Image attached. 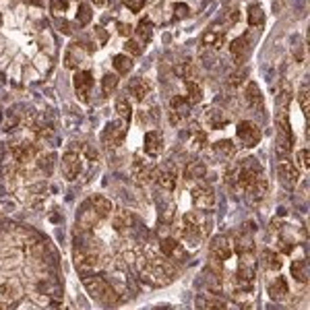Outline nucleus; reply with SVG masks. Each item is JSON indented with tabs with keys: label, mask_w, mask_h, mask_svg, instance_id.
<instances>
[{
	"label": "nucleus",
	"mask_w": 310,
	"mask_h": 310,
	"mask_svg": "<svg viewBox=\"0 0 310 310\" xmlns=\"http://www.w3.org/2000/svg\"><path fill=\"white\" fill-rule=\"evenodd\" d=\"M128 93L132 95L134 101H145V97L149 95V83L145 79H134L128 85Z\"/></svg>",
	"instance_id": "27"
},
{
	"label": "nucleus",
	"mask_w": 310,
	"mask_h": 310,
	"mask_svg": "<svg viewBox=\"0 0 310 310\" xmlns=\"http://www.w3.org/2000/svg\"><path fill=\"white\" fill-rule=\"evenodd\" d=\"M246 79H248L246 71H244V68H240V71H236V73H232V75H230V85H234V87H238V85L246 83Z\"/></svg>",
	"instance_id": "46"
},
{
	"label": "nucleus",
	"mask_w": 310,
	"mask_h": 310,
	"mask_svg": "<svg viewBox=\"0 0 310 310\" xmlns=\"http://www.w3.org/2000/svg\"><path fill=\"white\" fill-rule=\"evenodd\" d=\"M114 68H116L118 75H128L130 68H132V60L128 56H124V54H118L114 58Z\"/></svg>",
	"instance_id": "38"
},
{
	"label": "nucleus",
	"mask_w": 310,
	"mask_h": 310,
	"mask_svg": "<svg viewBox=\"0 0 310 310\" xmlns=\"http://www.w3.org/2000/svg\"><path fill=\"white\" fill-rule=\"evenodd\" d=\"M75 263H77V267H79V271L83 273H87V271H93L95 267H97V263H99V258H97V254L95 252H91V250H81L79 246H77V250H75Z\"/></svg>",
	"instance_id": "14"
},
{
	"label": "nucleus",
	"mask_w": 310,
	"mask_h": 310,
	"mask_svg": "<svg viewBox=\"0 0 310 310\" xmlns=\"http://www.w3.org/2000/svg\"><path fill=\"white\" fill-rule=\"evenodd\" d=\"M11 153H13V158H15V162H17V164L25 166V164H31V162H33V158H36V155H38V147L33 145L31 141H19L17 145H13Z\"/></svg>",
	"instance_id": "11"
},
{
	"label": "nucleus",
	"mask_w": 310,
	"mask_h": 310,
	"mask_svg": "<svg viewBox=\"0 0 310 310\" xmlns=\"http://www.w3.org/2000/svg\"><path fill=\"white\" fill-rule=\"evenodd\" d=\"M244 97H246V103L254 110H261L263 108V93L258 89V85L254 81H248L246 83V91H244Z\"/></svg>",
	"instance_id": "23"
},
{
	"label": "nucleus",
	"mask_w": 310,
	"mask_h": 310,
	"mask_svg": "<svg viewBox=\"0 0 310 310\" xmlns=\"http://www.w3.org/2000/svg\"><path fill=\"white\" fill-rule=\"evenodd\" d=\"M124 50L128 52V54H132V56H139L141 52H143V50H141V44L134 42V40H128V42L124 44Z\"/></svg>",
	"instance_id": "50"
},
{
	"label": "nucleus",
	"mask_w": 310,
	"mask_h": 310,
	"mask_svg": "<svg viewBox=\"0 0 310 310\" xmlns=\"http://www.w3.org/2000/svg\"><path fill=\"white\" fill-rule=\"evenodd\" d=\"M205 145H207V132L195 130V132H193V147H195V149H203Z\"/></svg>",
	"instance_id": "47"
},
{
	"label": "nucleus",
	"mask_w": 310,
	"mask_h": 310,
	"mask_svg": "<svg viewBox=\"0 0 310 310\" xmlns=\"http://www.w3.org/2000/svg\"><path fill=\"white\" fill-rule=\"evenodd\" d=\"M191 197H193L195 207H199L201 211H211L215 207V193L211 186H205V184L195 186L191 191Z\"/></svg>",
	"instance_id": "8"
},
{
	"label": "nucleus",
	"mask_w": 310,
	"mask_h": 310,
	"mask_svg": "<svg viewBox=\"0 0 310 310\" xmlns=\"http://www.w3.org/2000/svg\"><path fill=\"white\" fill-rule=\"evenodd\" d=\"M261 261H263V267L267 271H279L281 269V254L275 252V250H263Z\"/></svg>",
	"instance_id": "28"
},
{
	"label": "nucleus",
	"mask_w": 310,
	"mask_h": 310,
	"mask_svg": "<svg viewBox=\"0 0 310 310\" xmlns=\"http://www.w3.org/2000/svg\"><path fill=\"white\" fill-rule=\"evenodd\" d=\"M112 226H114V230H116L120 236H126V234H130V230L134 228V217H132V213H128V211H124V209H120V211H116V215H114V219H112Z\"/></svg>",
	"instance_id": "15"
},
{
	"label": "nucleus",
	"mask_w": 310,
	"mask_h": 310,
	"mask_svg": "<svg viewBox=\"0 0 310 310\" xmlns=\"http://www.w3.org/2000/svg\"><path fill=\"white\" fill-rule=\"evenodd\" d=\"M116 114L122 118V122H130V118H132V108H130V103H128V99H124V97H120V99H116Z\"/></svg>",
	"instance_id": "36"
},
{
	"label": "nucleus",
	"mask_w": 310,
	"mask_h": 310,
	"mask_svg": "<svg viewBox=\"0 0 310 310\" xmlns=\"http://www.w3.org/2000/svg\"><path fill=\"white\" fill-rule=\"evenodd\" d=\"M21 298V287L17 283H5L0 287V300H3L7 306H17Z\"/></svg>",
	"instance_id": "22"
},
{
	"label": "nucleus",
	"mask_w": 310,
	"mask_h": 310,
	"mask_svg": "<svg viewBox=\"0 0 310 310\" xmlns=\"http://www.w3.org/2000/svg\"><path fill=\"white\" fill-rule=\"evenodd\" d=\"M54 160H56L54 153H42L38 158V166L44 174H52V170H54Z\"/></svg>",
	"instance_id": "40"
},
{
	"label": "nucleus",
	"mask_w": 310,
	"mask_h": 310,
	"mask_svg": "<svg viewBox=\"0 0 310 310\" xmlns=\"http://www.w3.org/2000/svg\"><path fill=\"white\" fill-rule=\"evenodd\" d=\"M153 178H155V182H158V186L164 188V191H174L176 182H178V168L170 162L164 168L155 170L153 172Z\"/></svg>",
	"instance_id": "6"
},
{
	"label": "nucleus",
	"mask_w": 310,
	"mask_h": 310,
	"mask_svg": "<svg viewBox=\"0 0 310 310\" xmlns=\"http://www.w3.org/2000/svg\"><path fill=\"white\" fill-rule=\"evenodd\" d=\"M122 3H124V7H126L128 11H132V13H139V11L145 7L147 0H122Z\"/></svg>",
	"instance_id": "48"
},
{
	"label": "nucleus",
	"mask_w": 310,
	"mask_h": 310,
	"mask_svg": "<svg viewBox=\"0 0 310 310\" xmlns=\"http://www.w3.org/2000/svg\"><path fill=\"white\" fill-rule=\"evenodd\" d=\"M213 149H215V155H219V158H223V160H232L234 153H236V145L232 141H228V139L217 141L213 145Z\"/></svg>",
	"instance_id": "32"
},
{
	"label": "nucleus",
	"mask_w": 310,
	"mask_h": 310,
	"mask_svg": "<svg viewBox=\"0 0 310 310\" xmlns=\"http://www.w3.org/2000/svg\"><path fill=\"white\" fill-rule=\"evenodd\" d=\"M143 149L149 158H155V155H160L162 149H164V134L160 130H149L143 139Z\"/></svg>",
	"instance_id": "13"
},
{
	"label": "nucleus",
	"mask_w": 310,
	"mask_h": 310,
	"mask_svg": "<svg viewBox=\"0 0 310 310\" xmlns=\"http://www.w3.org/2000/svg\"><path fill=\"white\" fill-rule=\"evenodd\" d=\"M126 128L128 124L122 122V124H108L106 126V132H103V141H106V145L114 147V145H120L124 141V136H126Z\"/></svg>",
	"instance_id": "16"
},
{
	"label": "nucleus",
	"mask_w": 310,
	"mask_h": 310,
	"mask_svg": "<svg viewBox=\"0 0 310 310\" xmlns=\"http://www.w3.org/2000/svg\"><path fill=\"white\" fill-rule=\"evenodd\" d=\"M116 87H118V77L116 75H106V77L101 79V91H103V95H112L116 91Z\"/></svg>",
	"instance_id": "42"
},
{
	"label": "nucleus",
	"mask_w": 310,
	"mask_h": 310,
	"mask_svg": "<svg viewBox=\"0 0 310 310\" xmlns=\"http://www.w3.org/2000/svg\"><path fill=\"white\" fill-rule=\"evenodd\" d=\"M230 54H232V58H234L236 64H242L246 60V56H248V40L244 36L236 38L230 44Z\"/></svg>",
	"instance_id": "19"
},
{
	"label": "nucleus",
	"mask_w": 310,
	"mask_h": 310,
	"mask_svg": "<svg viewBox=\"0 0 310 310\" xmlns=\"http://www.w3.org/2000/svg\"><path fill=\"white\" fill-rule=\"evenodd\" d=\"M236 136H238L240 145L250 149V147H254L258 141H261V128H258L254 122H250V120H242V122L238 124V128H236Z\"/></svg>",
	"instance_id": "5"
},
{
	"label": "nucleus",
	"mask_w": 310,
	"mask_h": 310,
	"mask_svg": "<svg viewBox=\"0 0 310 310\" xmlns=\"http://www.w3.org/2000/svg\"><path fill=\"white\" fill-rule=\"evenodd\" d=\"M298 164H300L304 170L310 168V153H308V149H300V151H298Z\"/></svg>",
	"instance_id": "52"
},
{
	"label": "nucleus",
	"mask_w": 310,
	"mask_h": 310,
	"mask_svg": "<svg viewBox=\"0 0 310 310\" xmlns=\"http://www.w3.org/2000/svg\"><path fill=\"white\" fill-rule=\"evenodd\" d=\"M93 3H95L97 7H103V5H106V0H93Z\"/></svg>",
	"instance_id": "56"
},
{
	"label": "nucleus",
	"mask_w": 310,
	"mask_h": 310,
	"mask_svg": "<svg viewBox=\"0 0 310 310\" xmlns=\"http://www.w3.org/2000/svg\"><path fill=\"white\" fill-rule=\"evenodd\" d=\"M186 91H188L186 99H188V103H191V106H195V103H201V101H203V89H201V85H199L197 81L188 79V81H186Z\"/></svg>",
	"instance_id": "30"
},
{
	"label": "nucleus",
	"mask_w": 310,
	"mask_h": 310,
	"mask_svg": "<svg viewBox=\"0 0 310 310\" xmlns=\"http://www.w3.org/2000/svg\"><path fill=\"white\" fill-rule=\"evenodd\" d=\"M228 21H230L232 25L238 21V11H234V13H228Z\"/></svg>",
	"instance_id": "55"
},
{
	"label": "nucleus",
	"mask_w": 310,
	"mask_h": 310,
	"mask_svg": "<svg viewBox=\"0 0 310 310\" xmlns=\"http://www.w3.org/2000/svg\"><path fill=\"white\" fill-rule=\"evenodd\" d=\"M232 246H234V250L236 252H252V238H250V234L248 232H242V234H238L236 236V240L232 242Z\"/></svg>",
	"instance_id": "31"
},
{
	"label": "nucleus",
	"mask_w": 310,
	"mask_h": 310,
	"mask_svg": "<svg viewBox=\"0 0 310 310\" xmlns=\"http://www.w3.org/2000/svg\"><path fill=\"white\" fill-rule=\"evenodd\" d=\"M223 40H226V33H223L221 29H207V31L203 33V38H201L203 46L215 48V50L223 46Z\"/></svg>",
	"instance_id": "26"
},
{
	"label": "nucleus",
	"mask_w": 310,
	"mask_h": 310,
	"mask_svg": "<svg viewBox=\"0 0 310 310\" xmlns=\"http://www.w3.org/2000/svg\"><path fill=\"white\" fill-rule=\"evenodd\" d=\"M73 85H75L77 97L81 101H87L89 93H91V87H93V75L89 71H77L75 77H73Z\"/></svg>",
	"instance_id": "10"
},
{
	"label": "nucleus",
	"mask_w": 310,
	"mask_h": 310,
	"mask_svg": "<svg viewBox=\"0 0 310 310\" xmlns=\"http://www.w3.org/2000/svg\"><path fill=\"white\" fill-rule=\"evenodd\" d=\"M226 124H228V116L223 112H219V110L209 112V126L211 128H223Z\"/></svg>",
	"instance_id": "41"
},
{
	"label": "nucleus",
	"mask_w": 310,
	"mask_h": 310,
	"mask_svg": "<svg viewBox=\"0 0 310 310\" xmlns=\"http://www.w3.org/2000/svg\"><path fill=\"white\" fill-rule=\"evenodd\" d=\"M153 172H155V168L149 164V160L141 158V155H136L134 164H132V176L139 182H145V180H149L153 176Z\"/></svg>",
	"instance_id": "17"
},
{
	"label": "nucleus",
	"mask_w": 310,
	"mask_h": 310,
	"mask_svg": "<svg viewBox=\"0 0 310 310\" xmlns=\"http://www.w3.org/2000/svg\"><path fill=\"white\" fill-rule=\"evenodd\" d=\"M291 277H294L296 281H300V283L308 281V265H306L304 258H302V261L291 263Z\"/></svg>",
	"instance_id": "33"
},
{
	"label": "nucleus",
	"mask_w": 310,
	"mask_h": 310,
	"mask_svg": "<svg viewBox=\"0 0 310 310\" xmlns=\"http://www.w3.org/2000/svg\"><path fill=\"white\" fill-rule=\"evenodd\" d=\"M95 33H97V40H99V44H106V42H108V36H106V29H101V27H97V29H95Z\"/></svg>",
	"instance_id": "54"
},
{
	"label": "nucleus",
	"mask_w": 310,
	"mask_h": 310,
	"mask_svg": "<svg viewBox=\"0 0 310 310\" xmlns=\"http://www.w3.org/2000/svg\"><path fill=\"white\" fill-rule=\"evenodd\" d=\"M298 101H300V106H302L304 116H308V114H310V93H308V87H306V85H304V87L300 89V93H298Z\"/></svg>",
	"instance_id": "45"
},
{
	"label": "nucleus",
	"mask_w": 310,
	"mask_h": 310,
	"mask_svg": "<svg viewBox=\"0 0 310 310\" xmlns=\"http://www.w3.org/2000/svg\"><path fill=\"white\" fill-rule=\"evenodd\" d=\"M234 252V246H232V240L228 236H215L209 244V258L211 263H223L228 261Z\"/></svg>",
	"instance_id": "4"
},
{
	"label": "nucleus",
	"mask_w": 310,
	"mask_h": 310,
	"mask_svg": "<svg viewBox=\"0 0 310 310\" xmlns=\"http://www.w3.org/2000/svg\"><path fill=\"white\" fill-rule=\"evenodd\" d=\"M289 294V287H287V281L283 277H275L271 283H269V298L279 302V300H285Z\"/></svg>",
	"instance_id": "24"
},
{
	"label": "nucleus",
	"mask_w": 310,
	"mask_h": 310,
	"mask_svg": "<svg viewBox=\"0 0 310 310\" xmlns=\"http://www.w3.org/2000/svg\"><path fill=\"white\" fill-rule=\"evenodd\" d=\"M188 13H191L188 5H184V3H176L174 5V17H176V19H184V17H188Z\"/></svg>",
	"instance_id": "49"
},
{
	"label": "nucleus",
	"mask_w": 310,
	"mask_h": 310,
	"mask_svg": "<svg viewBox=\"0 0 310 310\" xmlns=\"http://www.w3.org/2000/svg\"><path fill=\"white\" fill-rule=\"evenodd\" d=\"M83 170V164H81V158H79V151L71 149L64 153L62 158V174L66 180H77V176L81 174Z\"/></svg>",
	"instance_id": "9"
},
{
	"label": "nucleus",
	"mask_w": 310,
	"mask_h": 310,
	"mask_svg": "<svg viewBox=\"0 0 310 310\" xmlns=\"http://www.w3.org/2000/svg\"><path fill=\"white\" fill-rule=\"evenodd\" d=\"M89 21H91V7H89L87 3H83V5H79V9H77V23L85 27Z\"/></svg>",
	"instance_id": "43"
},
{
	"label": "nucleus",
	"mask_w": 310,
	"mask_h": 310,
	"mask_svg": "<svg viewBox=\"0 0 310 310\" xmlns=\"http://www.w3.org/2000/svg\"><path fill=\"white\" fill-rule=\"evenodd\" d=\"M0 23H3V19H0Z\"/></svg>",
	"instance_id": "57"
},
{
	"label": "nucleus",
	"mask_w": 310,
	"mask_h": 310,
	"mask_svg": "<svg viewBox=\"0 0 310 310\" xmlns=\"http://www.w3.org/2000/svg\"><path fill=\"white\" fill-rule=\"evenodd\" d=\"M83 285L89 291L91 298H95L97 302H103L106 306H114L120 298L118 291L103 277H99V275H87V277H83Z\"/></svg>",
	"instance_id": "1"
},
{
	"label": "nucleus",
	"mask_w": 310,
	"mask_h": 310,
	"mask_svg": "<svg viewBox=\"0 0 310 310\" xmlns=\"http://www.w3.org/2000/svg\"><path fill=\"white\" fill-rule=\"evenodd\" d=\"M267 191H269V182H267V178H263L261 174H258V178L252 182V186L248 188L246 193H250L252 201H261V199L267 195Z\"/></svg>",
	"instance_id": "29"
},
{
	"label": "nucleus",
	"mask_w": 310,
	"mask_h": 310,
	"mask_svg": "<svg viewBox=\"0 0 310 310\" xmlns=\"http://www.w3.org/2000/svg\"><path fill=\"white\" fill-rule=\"evenodd\" d=\"M89 205H91V209L99 215V219L108 217V215L112 213V203H110L106 197H103V195H93L91 201H89Z\"/></svg>",
	"instance_id": "25"
},
{
	"label": "nucleus",
	"mask_w": 310,
	"mask_h": 310,
	"mask_svg": "<svg viewBox=\"0 0 310 310\" xmlns=\"http://www.w3.org/2000/svg\"><path fill=\"white\" fill-rule=\"evenodd\" d=\"M178 248H180V244H178V240H174V238L166 236V238L160 240V250H162L164 256H174L178 252Z\"/></svg>",
	"instance_id": "35"
},
{
	"label": "nucleus",
	"mask_w": 310,
	"mask_h": 310,
	"mask_svg": "<svg viewBox=\"0 0 310 310\" xmlns=\"http://www.w3.org/2000/svg\"><path fill=\"white\" fill-rule=\"evenodd\" d=\"M207 176V166L199 160H193L184 166V178L186 180H193V182H199Z\"/></svg>",
	"instance_id": "21"
},
{
	"label": "nucleus",
	"mask_w": 310,
	"mask_h": 310,
	"mask_svg": "<svg viewBox=\"0 0 310 310\" xmlns=\"http://www.w3.org/2000/svg\"><path fill=\"white\" fill-rule=\"evenodd\" d=\"M199 306L203 308H230L228 302H221L219 296H209V298H205V300H197Z\"/></svg>",
	"instance_id": "44"
},
{
	"label": "nucleus",
	"mask_w": 310,
	"mask_h": 310,
	"mask_svg": "<svg viewBox=\"0 0 310 310\" xmlns=\"http://www.w3.org/2000/svg\"><path fill=\"white\" fill-rule=\"evenodd\" d=\"M116 29H118L120 36H124V38L132 33V27H130V25H126V23H116Z\"/></svg>",
	"instance_id": "53"
},
{
	"label": "nucleus",
	"mask_w": 310,
	"mask_h": 310,
	"mask_svg": "<svg viewBox=\"0 0 310 310\" xmlns=\"http://www.w3.org/2000/svg\"><path fill=\"white\" fill-rule=\"evenodd\" d=\"M134 33H136V38H139L141 42L147 44V42L151 40V36H153V25H151V21H149V19H143L139 25H136Z\"/></svg>",
	"instance_id": "37"
},
{
	"label": "nucleus",
	"mask_w": 310,
	"mask_h": 310,
	"mask_svg": "<svg viewBox=\"0 0 310 310\" xmlns=\"http://www.w3.org/2000/svg\"><path fill=\"white\" fill-rule=\"evenodd\" d=\"M256 275V261L252 252H242L240 254V263H238V271H236V279L240 283H252Z\"/></svg>",
	"instance_id": "7"
},
{
	"label": "nucleus",
	"mask_w": 310,
	"mask_h": 310,
	"mask_svg": "<svg viewBox=\"0 0 310 310\" xmlns=\"http://www.w3.org/2000/svg\"><path fill=\"white\" fill-rule=\"evenodd\" d=\"M205 228H207V221H205V215L201 213H184L182 215V236L188 240V242H201L203 236H205Z\"/></svg>",
	"instance_id": "2"
},
{
	"label": "nucleus",
	"mask_w": 310,
	"mask_h": 310,
	"mask_svg": "<svg viewBox=\"0 0 310 310\" xmlns=\"http://www.w3.org/2000/svg\"><path fill=\"white\" fill-rule=\"evenodd\" d=\"M188 110H191V103H188V99L186 97H182V95H174L172 97V122L174 124H178V118H184V116H188Z\"/></svg>",
	"instance_id": "20"
},
{
	"label": "nucleus",
	"mask_w": 310,
	"mask_h": 310,
	"mask_svg": "<svg viewBox=\"0 0 310 310\" xmlns=\"http://www.w3.org/2000/svg\"><path fill=\"white\" fill-rule=\"evenodd\" d=\"M85 48L83 46H79V44H73L71 48L66 50V56H64V64H66V68H71V71H75L77 66H81L83 64V60L87 58V54L83 52Z\"/></svg>",
	"instance_id": "18"
},
{
	"label": "nucleus",
	"mask_w": 310,
	"mask_h": 310,
	"mask_svg": "<svg viewBox=\"0 0 310 310\" xmlns=\"http://www.w3.org/2000/svg\"><path fill=\"white\" fill-rule=\"evenodd\" d=\"M246 21H248V25H252V27H258L263 21H265V11L258 7V5H252V7H248V13H246Z\"/></svg>",
	"instance_id": "34"
},
{
	"label": "nucleus",
	"mask_w": 310,
	"mask_h": 310,
	"mask_svg": "<svg viewBox=\"0 0 310 310\" xmlns=\"http://www.w3.org/2000/svg\"><path fill=\"white\" fill-rule=\"evenodd\" d=\"M277 174H279V180L283 182L285 188H294L300 180V170L291 162H281L277 168Z\"/></svg>",
	"instance_id": "12"
},
{
	"label": "nucleus",
	"mask_w": 310,
	"mask_h": 310,
	"mask_svg": "<svg viewBox=\"0 0 310 310\" xmlns=\"http://www.w3.org/2000/svg\"><path fill=\"white\" fill-rule=\"evenodd\" d=\"M178 75H180V77H186V79H191V75H193V62H191V60H184V62L180 64V68H178Z\"/></svg>",
	"instance_id": "51"
},
{
	"label": "nucleus",
	"mask_w": 310,
	"mask_h": 310,
	"mask_svg": "<svg viewBox=\"0 0 310 310\" xmlns=\"http://www.w3.org/2000/svg\"><path fill=\"white\" fill-rule=\"evenodd\" d=\"M40 291L42 294H48L50 298H60L62 296V287L58 281H44L40 283Z\"/></svg>",
	"instance_id": "39"
},
{
	"label": "nucleus",
	"mask_w": 310,
	"mask_h": 310,
	"mask_svg": "<svg viewBox=\"0 0 310 310\" xmlns=\"http://www.w3.org/2000/svg\"><path fill=\"white\" fill-rule=\"evenodd\" d=\"M294 147V134H291L289 118H287V108H279L277 112V151L279 153H289Z\"/></svg>",
	"instance_id": "3"
}]
</instances>
